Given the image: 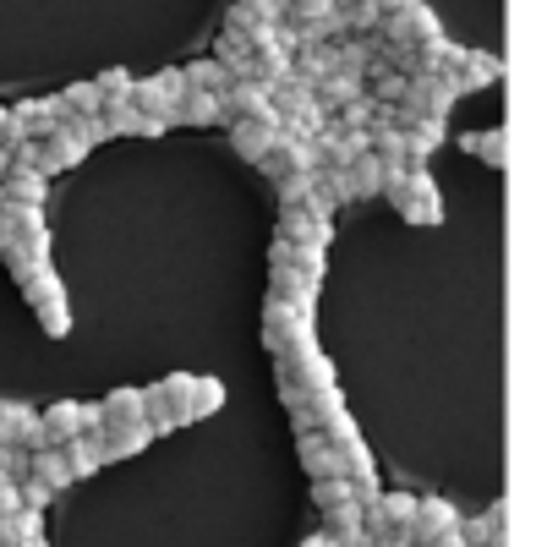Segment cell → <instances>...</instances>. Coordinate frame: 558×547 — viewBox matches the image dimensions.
Masks as SVG:
<instances>
[{
    "label": "cell",
    "instance_id": "cell-1",
    "mask_svg": "<svg viewBox=\"0 0 558 547\" xmlns=\"http://www.w3.org/2000/svg\"><path fill=\"white\" fill-rule=\"evenodd\" d=\"M384 197L411 224H438L444 219V197H438L427 165H384Z\"/></svg>",
    "mask_w": 558,
    "mask_h": 547
},
{
    "label": "cell",
    "instance_id": "cell-2",
    "mask_svg": "<svg viewBox=\"0 0 558 547\" xmlns=\"http://www.w3.org/2000/svg\"><path fill=\"white\" fill-rule=\"evenodd\" d=\"M318 335H313V307H296V302H268L263 307V351L274 362H286L296 351H313Z\"/></svg>",
    "mask_w": 558,
    "mask_h": 547
},
{
    "label": "cell",
    "instance_id": "cell-3",
    "mask_svg": "<svg viewBox=\"0 0 558 547\" xmlns=\"http://www.w3.org/2000/svg\"><path fill=\"white\" fill-rule=\"evenodd\" d=\"M23 296H28V307H34V318H39V329H45L50 340H66V335H72V307H66V285L56 280L50 268H45V274H34V280L23 285Z\"/></svg>",
    "mask_w": 558,
    "mask_h": 547
},
{
    "label": "cell",
    "instance_id": "cell-4",
    "mask_svg": "<svg viewBox=\"0 0 558 547\" xmlns=\"http://www.w3.org/2000/svg\"><path fill=\"white\" fill-rule=\"evenodd\" d=\"M454 99H460V94H454V83H449L444 72H422V77H405V94H400L395 110L422 116V121H449Z\"/></svg>",
    "mask_w": 558,
    "mask_h": 547
},
{
    "label": "cell",
    "instance_id": "cell-5",
    "mask_svg": "<svg viewBox=\"0 0 558 547\" xmlns=\"http://www.w3.org/2000/svg\"><path fill=\"white\" fill-rule=\"evenodd\" d=\"M268 302H296V307H313L318 302V285L291 263V246L286 241L268 246Z\"/></svg>",
    "mask_w": 558,
    "mask_h": 547
},
{
    "label": "cell",
    "instance_id": "cell-6",
    "mask_svg": "<svg viewBox=\"0 0 558 547\" xmlns=\"http://www.w3.org/2000/svg\"><path fill=\"white\" fill-rule=\"evenodd\" d=\"M181 94H186L181 66H165V72H154V77L132 83V110H143V116H154V121L175 126V99H181Z\"/></svg>",
    "mask_w": 558,
    "mask_h": 547
},
{
    "label": "cell",
    "instance_id": "cell-7",
    "mask_svg": "<svg viewBox=\"0 0 558 547\" xmlns=\"http://www.w3.org/2000/svg\"><path fill=\"white\" fill-rule=\"evenodd\" d=\"M77 433H105L99 427V405H77V400H56L50 411H39V438L45 449H61Z\"/></svg>",
    "mask_w": 558,
    "mask_h": 547
},
{
    "label": "cell",
    "instance_id": "cell-8",
    "mask_svg": "<svg viewBox=\"0 0 558 547\" xmlns=\"http://www.w3.org/2000/svg\"><path fill=\"white\" fill-rule=\"evenodd\" d=\"M274 241H291V246H318V252H329V241H335V219H329V214H318V208H307V203H296V208H279V230H274Z\"/></svg>",
    "mask_w": 558,
    "mask_h": 547
},
{
    "label": "cell",
    "instance_id": "cell-9",
    "mask_svg": "<svg viewBox=\"0 0 558 547\" xmlns=\"http://www.w3.org/2000/svg\"><path fill=\"white\" fill-rule=\"evenodd\" d=\"M378 39L384 45H433V39H444V23H438V12L433 7H405L400 17H389V23H378Z\"/></svg>",
    "mask_w": 558,
    "mask_h": 547
},
{
    "label": "cell",
    "instance_id": "cell-10",
    "mask_svg": "<svg viewBox=\"0 0 558 547\" xmlns=\"http://www.w3.org/2000/svg\"><path fill=\"white\" fill-rule=\"evenodd\" d=\"M444 77L454 83V94H476V88H493L504 77V61L498 56H482V50H454V61H449Z\"/></svg>",
    "mask_w": 558,
    "mask_h": 547
},
{
    "label": "cell",
    "instance_id": "cell-11",
    "mask_svg": "<svg viewBox=\"0 0 558 547\" xmlns=\"http://www.w3.org/2000/svg\"><path fill=\"white\" fill-rule=\"evenodd\" d=\"M0 443H12V449H45L39 438V411L23 405V400H0Z\"/></svg>",
    "mask_w": 558,
    "mask_h": 547
},
{
    "label": "cell",
    "instance_id": "cell-12",
    "mask_svg": "<svg viewBox=\"0 0 558 547\" xmlns=\"http://www.w3.org/2000/svg\"><path fill=\"white\" fill-rule=\"evenodd\" d=\"M219 121H225V126H230V121H274L268 88H257V83H230V88L219 94Z\"/></svg>",
    "mask_w": 558,
    "mask_h": 547
},
{
    "label": "cell",
    "instance_id": "cell-13",
    "mask_svg": "<svg viewBox=\"0 0 558 547\" xmlns=\"http://www.w3.org/2000/svg\"><path fill=\"white\" fill-rule=\"evenodd\" d=\"M88 159V143L72 132V126H56L45 143H39V175H61V170H77Z\"/></svg>",
    "mask_w": 558,
    "mask_h": 547
},
{
    "label": "cell",
    "instance_id": "cell-14",
    "mask_svg": "<svg viewBox=\"0 0 558 547\" xmlns=\"http://www.w3.org/2000/svg\"><path fill=\"white\" fill-rule=\"evenodd\" d=\"M296 454H302V465H307V476L313 482H329V476H345V460H340V449L318 433V427H307V433H296Z\"/></svg>",
    "mask_w": 558,
    "mask_h": 547
},
{
    "label": "cell",
    "instance_id": "cell-15",
    "mask_svg": "<svg viewBox=\"0 0 558 547\" xmlns=\"http://www.w3.org/2000/svg\"><path fill=\"white\" fill-rule=\"evenodd\" d=\"M286 23V0H235V7L225 12V28L230 34H252V28H279Z\"/></svg>",
    "mask_w": 558,
    "mask_h": 547
},
{
    "label": "cell",
    "instance_id": "cell-16",
    "mask_svg": "<svg viewBox=\"0 0 558 547\" xmlns=\"http://www.w3.org/2000/svg\"><path fill=\"white\" fill-rule=\"evenodd\" d=\"M454 525H460L454 503H444V498H416V520H411L405 542L422 547V542H433V536H444V531H454Z\"/></svg>",
    "mask_w": 558,
    "mask_h": 547
},
{
    "label": "cell",
    "instance_id": "cell-17",
    "mask_svg": "<svg viewBox=\"0 0 558 547\" xmlns=\"http://www.w3.org/2000/svg\"><path fill=\"white\" fill-rule=\"evenodd\" d=\"M509 503L498 498V503H487V514H476V520H460V536H465V547H509Z\"/></svg>",
    "mask_w": 558,
    "mask_h": 547
},
{
    "label": "cell",
    "instance_id": "cell-18",
    "mask_svg": "<svg viewBox=\"0 0 558 547\" xmlns=\"http://www.w3.org/2000/svg\"><path fill=\"white\" fill-rule=\"evenodd\" d=\"M45 197H50V175H39V170H7L0 175V203H23V208H45Z\"/></svg>",
    "mask_w": 558,
    "mask_h": 547
},
{
    "label": "cell",
    "instance_id": "cell-19",
    "mask_svg": "<svg viewBox=\"0 0 558 547\" xmlns=\"http://www.w3.org/2000/svg\"><path fill=\"white\" fill-rule=\"evenodd\" d=\"M99 121H105L110 137H165V121H154V116H143L132 105H105Z\"/></svg>",
    "mask_w": 558,
    "mask_h": 547
},
{
    "label": "cell",
    "instance_id": "cell-20",
    "mask_svg": "<svg viewBox=\"0 0 558 547\" xmlns=\"http://www.w3.org/2000/svg\"><path fill=\"white\" fill-rule=\"evenodd\" d=\"M274 143H279V121H230V148H235L241 159L257 165Z\"/></svg>",
    "mask_w": 558,
    "mask_h": 547
},
{
    "label": "cell",
    "instance_id": "cell-21",
    "mask_svg": "<svg viewBox=\"0 0 558 547\" xmlns=\"http://www.w3.org/2000/svg\"><path fill=\"white\" fill-rule=\"evenodd\" d=\"M99 427L116 433V427H148L143 422V389H116L99 400Z\"/></svg>",
    "mask_w": 558,
    "mask_h": 547
},
{
    "label": "cell",
    "instance_id": "cell-22",
    "mask_svg": "<svg viewBox=\"0 0 558 547\" xmlns=\"http://www.w3.org/2000/svg\"><path fill=\"white\" fill-rule=\"evenodd\" d=\"M324 536H329L335 547H367V542H373L367 525H362V509H356V503L329 509V514H324Z\"/></svg>",
    "mask_w": 558,
    "mask_h": 547
},
{
    "label": "cell",
    "instance_id": "cell-23",
    "mask_svg": "<svg viewBox=\"0 0 558 547\" xmlns=\"http://www.w3.org/2000/svg\"><path fill=\"white\" fill-rule=\"evenodd\" d=\"M61 460H66L72 482L94 476V471L105 465V454H99V433H77V438H66V443H61Z\"/></svg>",
    "mask_w": 558,
    "mask_h": 547
},
{
    "label": "cell",
    "instance_id": "cell-24",
    "mask_svg": "<svg viewBox=\"0 0 558 547\" xmlns=\"http://www.w3.org/2000/svg\"><path fill=\"white\" fill-rule=\"evenodd\" d=\"M148 443H154L148 427H116V433H99V454H105V465H110V460H132V454H143Z\"/></svg>",
    "mask_w": 558,
    "mask_h": 547
},
{
    "label": "cell",
    "instance_id": "cell-25",
    "mask_svg": "<svg viewBox=\"0 0 558 547\" xmlns=\"http://www.w3.org/2000/svg\"><path fill=\"white\" fill-rule=\"evenodd\" d=\"M175 126H219V99L186 88V94L175 99Z\"/></svg>",
    "mask_w": 558,
    "mask_h": 547
},
{
    "label": "cell",
    "instance_id": "cell-26",
    "mask_svg": "<svg viewBox=\"0 0 558 547\" xmlns=\"http://www.w3.org/2000/svg\"><path fill=\"white\" fill-rule=\"evenodd\" d=\"M460 148H465V154H476V159H482V165H493V170H504V159H509V137H504V126L465 132V137H460Z\"/></svg>",
    "mask_w": 558,
    "mask_h": 547
},
{
    "label": "cell",
    "instance_id": "cell-27",
    "mask_svg": "<svg viewBox=\"0 0 558 547\" xmlns=\"http://www.w3.org/2000/svg\"><path fill=\"white\" fill-rule=\"evenodd\" d=\"M154 389H159V400L170 405L175 427H186V422H192V389H197V378H192V373H170V378L154 384Z\"/></svg>",
    "mask_w": 558,
    "mask_h": 547
},
{
    "label": "cell",
    "instance_id": "cell-28",
    "mask_svg": "<svg viewBox=\"0 0 558 547\" xmlns=\"http://www.w3.org/2000/svg\"><path fill=\"white\" fill-rule=\"evenodd\" d=\"M0 547H45V531H39V514L34 509H17L0 520Z\"/></svg>",
    "mask_w": 558,
    "mask_h": 547
},
{
    "label": "cell",
    "instance_id": "cell-29",
    "mask_svg": "<svg viewBox=\"0 0 558 547\" xmlns=\"http://www.w3.org/2000/svg\"><path fill=\"white\" fill-rule=\"evenodd\" d=\"M28 476H34V482H45L50 493L72 487V471H66L61 449H34V454H28Z\"/></svg>",
    "mask_w": 558,
    "mask_h": 547
},
{
    "label": "cell",
    "instance_id": "cell-30",
    "mask_svg": "<svg viewBox=\"0 0 558 547\" xmlns=\"http://www.w3.org/2000/svg\"><path fill=\"white\" fill-rule=\"evenodd\" d=\"M345 181H351V197H384V165L373 154L351 159L345 165Z\"/></svg>",
    "mask_w": 558,
    "mask_h": 547
},
{
    "label": "cell",
    "instance_id": "cell-31",
    "mask_svg": "<svg viewBox=\"0 0 558 547\" xmlns=\"http://www.w3.org/2000/svg\"><path fill=\"white\" fill-rule=\"evenodd\" d=\"M56 105H61V121H66V116H99V110H105V99H99L94 83H72V88H61Z\"/></svg>",
    "mask_w": 558,
    "mask_h": 547
},
{
    "label": "cell",
    "instance_id": "cell-32",
    "mask_svg": "<svg viewBox=\"0 0 558 547\" xmlns=\"http://www.w3.org/2000/svg\"><path fill=\"white\" fill-rule=\"evenodd\" d=\"M132 83H137V77H132L126 66H110V72L94 77V88H99L105 105H132Z\"/></svg>",
    "mask_w": 558,
    "mask_h": 547
},
{
    "label": "cell",
    "instance_id": "cell-33",
    "mask_svg": "<svg viewBox=\"0 0 558 547\" xmlns=\"http://www.w3.org/2000/svg\"><path fill=\"white\" fill-rule=\"evenodd\" d=\"M313 503H318V514H329V509H345V503H351V482H345V476L313 482Z\"/></svg>",
    "mask_w": 558,
    "mask_h": 547
},
{
    "label": "cell",
    "instance_id": "cell-34",
    "mask_svg": "<svg viewBox=\"0 0 558 547\" xmlns=\"http://www.w3.org/2000/svg\"><path fill=\"white\" fill-rule=\"evenodd\" d=\"M225 405V384L219 378H197V389H192V422L197 416H214Z\"/></svg>",
    "mask_w": 558,
    "mask_h": 547
},
{
    "label": "cell",
    "instance_id": "cell-35",
    "mask_svg": "<svg viewBox=\"0 0 558 547\" xmlns=\"http://www.w3.org/2000/svg\"><path fill=\"white\" fill-rule=\"evenodd\" d=\"M0 476L23 482V476H28V449H12V443H0Z\"/></svg>",
    "mask_w": 558,
    "mask_h": 547
},
{
    "label": "cell",
    "instance_id": "cell-36",
    "mask_svg": "<svg viewBox=\"0 0 558 547\" xmlns=\"http://www.w3.org/2000/svg\"><path fill=\"white\" fill-rule=\"evenodd\" d=\"M17 493H23V509H34V514H45V503L56 498V493H50L45 482H34V476H23V482H17Z\"/></svg>",
    "mask_w": 558,
    "mask_h": 547
},
{
    "label": "cell",
    "instance_id": "cell-37",
    "mask_svg": "<svg viewBox=\"0 0 558 547\" xmlns=\"http://www.w3.org/2000/svg\"><path fill=\"white\" fill-rule=\"evenodd\" d=\"M23 509V493H17V482L12 476H0V520H7V514H17Z\"/></svg>",
    "mask_w": 558,
    "mask_h": 547
},
{
    "label": "cell",
    "instance_id": "cell-38",
    "mask_svg": "<svg viewBox=\"0 0 558 547\" xmlns=\"http://www.w3.org/2000/svg\"><path fill=\"white\" fill-rule=\"evenodd\" d=\"M405 7H416V0H378V23H389V17H400Z\"/></svg>",
    "mask_w": 558,
    "mask_h": 547
},
{
    "label": "cell",
    "instance_id": "cell-39",
    "mask_svg": "<svg viewBox=\"0 0 558 547\" xmlns=\"http://www.w3.org/2000/svg\"><path fill=\"white\" fill-rule=\"evenodd\" d=\"M422 547H465V536H460V525H454V531H444V536H433V542H422Z\"/></svg>",
    "mask_w": 558,
    "mask_h": 547
},
{
    "label": "cell",
    "instance_id": "cell-40",
    "mask_svg": "<svg viewBox=\"0 0 558 547\" xmlns=\"http://www.w3.org/2000/svg\"><path fill=\"white\" fill-rule=\"evenodd\" d=\"M302 547H335V542H329V536H324V531H313V536H307V542H302Z\"/></svg>",
    "mask_w": 558,
    "mask_h": 547
},
{
    "label": "cell",
    "instance_id": "cell-41",
    "mask_svg": "<svg viewBox=\"0 0 558 547\" xmlns=\"http://www.w3.org/2000/svg\"><path fill=\"white\" fill-rule=\"evenodd\" d=\"M0 143H7V105H0Z\"/></svg>",
    "mask_w": 558,
    "mask_h": 547
}]
</instances>
